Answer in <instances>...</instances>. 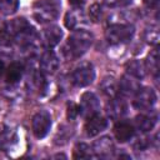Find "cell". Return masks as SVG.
<instances>
[{
    "label": "cell",
    "instance_id": "obj_10",
    "mask_svg": "<svg viewBox=\"0 0 160 160\" xmlns=\"http://www.w3.org/2000/svg\"><path fill=\"white\" fill-rule=\"evenodd\" d=\"M61 38H62V30L58 25H50L44 29L40 41L48 49H52L54 46H56L60 42Z\"/></svg>",
    "mask_w": 160,
    "mask_h": 160
},
{
    "label": "cell",
    "instance_id": "obj_9",
    "mask_svg": "<svg viewBox=\"0 0 160 160\" xmlns=\"http://www.w3.org/2000/svg\"><path fill=\"white\" fill-rule=\"evenodd\" d=\"M64 22L69 30H79V29H82L88 25V20L80 9L69 10L65 14Z\"/></svg>",
    "mask_w": 160,
    "mask_h": 160
},
{
    "label": "cell",
    "instance_id": "obj_7",
    "mask_svg": "<svg viewBox=\"0 0 160 160\" xmlns=\"http://www.w3.org/2000/svg\"><path fill=\"white\" fill-rule=\"evenodd\" d=\"M155 102H156V94L150 88H142V89L140 88L139 91L135 94L134 105L140 110L150 111V109H152Z\"/></svg>",
    "mask_w": 160,
    "mask_h": 160
},
{
    "label": "cell",
    "instance_id": "obj_30",
    "mask_svg": "<svg viewBox=\"0 0 160 160\" xmlns=\"http://www.w3.org/2000/svg\"><path fill=\"white\" fill-rule=\"evenodd\" d=\"M159 0H144V4L148 6V8H155L158 5Z\"/></svg>",
    "mask_w": 160,
    "mask_h": 160
},
{
    "label": "cell",
    "instance_id": "obj_18",
    "mask_svg": "<svg viewBox=\"0 0 160 160\" xmlns=\"http://www.w3.org/2000/svg\"><path fill=\"white\" fill-rule=\"evenodd\" d=\"M114 149L112 141L108 136H102L99 140H96L92 145V151L98 156H109Z\"/></svg>",
    "mask_w": 160,
    "mask_h": 160
},
{
    "label": "cell",
    "instance_id": "obj_16",
    "mask_svg": "<svg viewBox=\"0 0 160 160\" xmlns=\"http://www.w3.org/2000/svg\"><path fill=\"white\" fill-rule=\"evenodd\" d=\"M156 121H158V116H156V114H152V112L141 114V115L136 116V119H135L138 129L141 130L142 132H148V131L152 130L154 126L156 125Z\"/></svg>",
    "mask_w": 160,
    "mask_h": 160
},
{
    "label": "cell",
    "instance_id": "obj_26",
    "mask_svg": "<svg viewBox=\"0 0 160 160\" xmlns=\"http://www.w3.org/2000/svg\"><path fill=\"white\" fill-rule=\"evenodd\" d=\"M102 1L109 8H125L132 2V0H102Z\"/></svg>",
    "mask_w": 160,
    "mask_h": 160
},
{
    "label": "cell",
    "instance_id": "obj_27",
    "mask_svg": "<svg viewBox=\"0 0 160 160\" xmlns=\"http://www.w3.org/2000/svg\"><path fill=\"white\" fill-rule=\"evenodd\" d=\"M80 115V109L79 105L75 102H69L68 104V119L69 120H74Z\"/></svg>",
    "mask_w": 160,
    "mask_h": 160
},
{
    "label": "cell",
    "instance_id": "obj_5",
    "mask_svg": "<svg viewBox=\"0 0 160 160\" xmlns=\"http://www.w3.org/2000/svg\"><path fill=\"white\" fill-rule=\"evenodd\" d=\"M51 115L49 111L46 110H40L38 111L31 120V129H32V134L38 138V139H42L48 135V132L51 129Z\"/></svg>",
    "mask_w": 160,
    "mask_h": 160
},
{
    "label": "cell",
    "instance_id": "obj_23",
    "mask_svg": "<svg viewBox=\"0 0 160 160\" xmlns=\"http://www.w3.org/2000/svg\"><path fill=\"white\" fill-rule=\"evenodd\" d=\"M19 8V0H0V12L4 15L14 14Z\"/></svg>",
    "mask_w": 160,
    "mask_h": 160
},
{
    "label": "cell",
    "instance_id": "obj_29",
    "mask_svg": "<svg viewBox=\"0 0 160 160\" xmlns=\"http://www.w3.org/2000/svg\"><path fill=\"white\" fill-rule=\"evenodd\" d=\"M85 1H86V0H69V2H70L72 6H75V8L82 6V5L85 4Z\"/></svg>",
    "mask_w": 160,
    "mask_h": 160
},
{
    "label": "cell",
    "instance_id": "obj_28",
    "mask_svg": "<svg viewBox=\"0 0 160 160\" xmlns=\"http://www.w3.org/2000/svg\"><path fill=\"white\" fill-rule=\"evenodd\" d=\"M145 39L150 44H156L158 42V39H159V34H158L156 28H151L150 30H148L146 34H145Z\"/></svg>",
    "mask_w": 160,
    "mask_h": 160
},
{
    "label": "cell",
    "instance_id": "obj_22",
    "mask_svg": "<svg viewBox=\"0 0 160 160\" xmlns=\"http://www.w3.org/2000/svg\"><path fill=\"white\" fill-rule=\"evenodd\" d=\"M92 148H90L89 145L80 142L74 148V154L72 158L74 159H86V158H91L92 156Z\"/></svg>",
    "mask_w": 160,
    "mask_h": 160
},
{
    "label": "cell",
    "instance_id": "obj_19",
    "mask_svg": "<svg viewBox=\"0 0 160 160\" xmlns=\"http://www.w3.org/2000/svg\"><path fill=\"white\" fill-rule=\"evenodd\" d=\"M24 74V66L20 62H11L5 72V79L8 84H16Z\"/></svg>",
    "mask_w": 160,
    "mask_h": 160
},
{
    "label": "cell",
    "instance_id": "obj_15",
    "mask_svg": "<svg viewBox=\"0 0 160 160\" xmlns=\"http://www.w3.org/2000/svg\"><path fill=\"white\" fill-rule=\"evenodd\" d=\"M109 115L112 119H122L128 112V104L124 99L112 98L109 104Z\"/></svg>",
    "mask_w": 160,
    "mask_h": 160
},
{
    "label": "cell",
    "instance_id": "obj_20",
    "mask_svg": "<svg viewBox=\"0 0 160 160\" xmlns=\"http://www.w3.org/2000/svg\"><path fill=\"white\" fill-rule=\"evenodd\" d=\"M100 89L102 91V94L110 99L115 98L116 94L119 92V86H118V81L114 76H105L100 84Z\"/></svg>",
    "mask_w": 160,
    "mask_h": 160
},
{
    "label": "cell",
    "instance_id": "obj_4",
    "mask_svg": "<svg viewBox=\"0 0 160 160\" xmlns=\"http://www.w3.org/2000/svg\"><path fill=\"white\" fill-rule=\"evenodd\" d=\"M95 79V70L91 62L82 61L76 65L71 72V82L78 88H85L90 85Z\"/></svg>",
    "mask_w": 160,
    "mask_h": 160
},
{
    "label": "cell",
    "instance_id": "obj_14",
    "mask_svg": "<svg viewBox=\"0 0 160 160\" xmlns=\"http://www.w3.org/2000/svg\"><path fill=\"white\" fill-rule=\"evenodd\" d=\"M29 28H31V25L28 22V20L25 18H16V19H12V20L6 22L5 32H6L8 36L15 38Z\"/></svg>",
    "mask_w": 160,
    "mask_h": 160
},
{
    "label": "cell",
    "instance_id": "obj_12",
    "mask_svg": "<svg viewBox=\"0 0 160 160\" xmlns=\"http://www.w3.org/2000/svg\"><path fill=\"white\" fill-rule=\"evenodd\" d=\"M134 134H135V129L128 121L120 120L114 126V135H115V138H116V140L119 142H126V141H129L130 139H132Z\"/></svg>",
    "mask_w": 160,
    "mask_h": 160
},
{
    "label": "cell",
    "instance_id": "obj_13",
    "mask_svg": "<svg viewBox=\"0 0 160 160\" xmlns=\"http://www.w3.org/2000/svg\"><path fill=\"white\" fill-rule=\"evenodd\" d=\"M138 80H139V79H136V78H134V76H130L129 74L125 75V76H122L121 80L118 82L119 92H121L122 95H126V96H129V95H135V94L139 91V89L141 88Z\"/></svg>",
    "mask_w": 160,
    "mask_h": 160
},
{
    "label": "cell",
    "instance_id": "obj_1",
    "mask_svg": "<svg viewBox=\"0 0 160 160\" xmlns=\"http://www.w3.org/2000/svg\"><path fill=\"white\" fill-rule=\"evenodd\" d=\"M92 39L94 38H92L91 32H89L84 29L74 30V32L69 36V39L64 46V51H62L64 55L69 60L81 58L90 49V46L92 44Z\"/></svg>",
    "mask_w": 160,
    "mask_h": 160
},
{
    "label": "cell",
    "instance_id": "obj_31",
    "mask_svg": "<svg viewBox=\"0 0 160 160\" xmlns=\"http://www.w3.org/2000/svg\"><path fill=\"white\" fill-rule=\"evenodd\" d=\"M4 70H5V66H4V62L0 60V78H1V75L4 74Z\"/></svg>",
    "mask_w": 160,
    "mask_h": 160
},
{
    "label": "cell",
    "instance_id": "obj_2",
    "mask_svg": "<svg viewBox=\"0 0 160 160\" xmlns=\"http://www.w3.org/2000/svg\"><path fill=\"white\" fill-rule=\"evenodd\" d=\"M60 9V0H38L32 5V15L39 22L46 24L59 16Z\"/></svg>",
    "mask_w": 160,
    "mask_h": 160
},
{
    "label": "cell",
    "instance_id": "obj_17",
    "mask_svg": "<svg viewBox=\"0 0 160 160\" xmlns=\"http://www.w3.org/2000/svg\"><path fill=\"white\" fill-rule=\"evenodd\" d=\"M16 140H18V136H16L15 130L8 126H4L0 129V149L5 151L10 150V148H12Z\"/></svg>",
    "mask_w": 160,
    "mask_h": 160
},
{
    "label": "cell",
    "instance_id": "obj_11",
    "mask_svg": "<svg viewBox=\"0 0 160 160\" xmlns=\"http://www.w3.org/2000/svg\"><path fill=\"white\" fill-rule=\"evenodd\" d=\"M59 65H60V60L56 56V54L54 51H51V50H46L40 56L39 66H40V70L42 72L52 74V72H55L58 70Z\"/></svg>",
    "mask_w": 160,
    "mask_h": 160
},
{
    "label": "cell",
    "instance_id": "obj_24",
    "mask_svg": "<svg viewBox=\"0 0 160 160\" xmlns=\"http://www.w3.org/2000/svg\"><path fill=\"white\" fill-rule=\"evenodd\" d=\"M145 66L146 69L151 70L152 72H158V69H159V52H158V49L155 48L148 56L146 59V62H145Z\"/></svg>",
    "mask_w": 160,
    "mask_h": 160
},
{
    "label": "cell",
    "instance_id": "obj_25",
    "mask_svg": "<svg viewBox=\"0 0 160 160\" xmlns=\"http://www.w3.org/2000/svg\"><path fill=\"white\" fill-rule=\"evenodd\" d=\"M101 16H102V8H101V5L99 2L92 4L89 8V19L92 22H99L101 20Z\"/></svg>",
    "mask_w": 160,
    "mask_h": 160
},
{
    "label": "cell",
    "instance_id": "obj_21",
    "mask_svg": "<svg viewBox=\"0 0 160 160\" xmlns=\"http://www.w3.org/2000/svg\"><path fill=\"white\" fill-rule=\"evenodd\" d=\"M126 72L130 76H134L136 79H142L146 74V66L140 60H132L126 64Z\"/></svg>",
    "mask_w": 160,
    "mask_h": 160
},
{
    "label": "cell",
    "instance_id": "obj_3",
    "mask_svg": "<svg viewBox=\"0 0 160 160\" xmlns=\"http://www.w3.org/2000/svg\"><path fill=\"white\" fill-rule=\"evenodd\" d=\"M134 32L135 29L131 24H110L105 31V38L111 45L126 44L132 39Z\"/></svg>",
    "mask_w": 160,
    "mask_h": 160
},
{
    "label": "cell",
    "instance_id": "obj_6",
    "mask_svg": "<svg viewBox=\"0 0 160 160\" xmlns=\"http://www.w3.org/2000/svg\"><path fill=\"white\" fill-rule=\"evenodd\" d=\"M79 109H80V115L88 119V118H90V116H92V115L99 112V110H100V101H99L98 96L94 92L86 91L80 98Z\"/></svg>",
    "mask_w": 160,
    "mask_h": 160
},
{
    "label": "cell",
    "instance_id": "obj_8",
    "mask_svg": "<svg viewBox=\"0 0 160 160\" xmlns=\"http://www.w3.org/2000/svg\"><path fill=\"white\" fill-rule=\"evenodd\" d=\"M106 126H108V120L104 116L95 114V115L88 118V121L85 122L84 130H85L86 136L92 138V136H96L100 132H102L106 129Z\"/></svg>",
    "mask_w": 160,
    "mask_h": 160
}]
</instances>
